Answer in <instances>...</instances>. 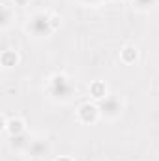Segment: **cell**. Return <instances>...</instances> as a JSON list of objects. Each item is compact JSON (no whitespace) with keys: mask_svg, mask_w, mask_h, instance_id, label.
Returning <instances> with one entry per match:
<instances>
[{"mask_svg":"<svg viewBox=\"0 0 159 161\" xmlns=\"http://www.w3.org/2000/svg\"><path fill=\"white\" fill-rule=\"evenodd\" d=\"M8 118H9V116H8L6 113H2V114H0V125H2V131H4V127H6V122H8Z\"/></svg>","mask_w":159,"mask_h":161,"instance_id":"cell-17","label":"cell"},{"mask_svg":"<svg viewBox=\"0 0 159 161\" xmlns=\"http://www.w3.org/2000/svg\"><path fill=\"white\" fill-rule=\"evenodd\" d=\"M21 64V54L17 49H4L0 53V66L2 69H13Z\"/></svg>","mask_w":159,"mask_h":161,"instance_id":"cell-8","label":"cell"},{"mask_svg":"<svg viewBox=\"0 0 159 161\" xmlns=\"http://www.w3.org/2000/svg\"><path fill=\"white\" fill-rule=\"evenodd\" d=\"M13 6H17V8H26V6H30V0H13Z\"/></svg>","mask_w":159,"mask_h":161,"instance_id":"cell-15","label":"cell"},{"mask_svg":"<svg viewBox=\"0 0 159 161\" xmlns=\"http://www.w3.org/2000/svg\"><path fill=\"white\" fill-rule=\"evenodd\" d=\"M30 158H43L47 152H49V141L47 139H32L30 142H28V146H26V150H25Z\"/></svg>","mask_w":159,"mask_h":161,"instance_id":"cell-9","label":"cell"},{"mask_svg":"<svg viewBox=\"0 0 159 161\" xmlns=\"http://www.w3.org/2000/svg\"><path fill=\"white\" fill-rule=\"evenodd\" d=\"M15 21V8L9 6V4H2V17H0V30L6 32L11 23Z\"/></svg>","mask_w":159,"mask_h":161,"instance_id":"cell-10","label":"cell"},{"mask_svg":"<svg viewBox=\"0 0 159 161\" xmlns=\"http://www.w3.org/2000/svg\"><path fill=\"white\" fill-rule=\"evenodd\" d=\"M51 28H52V32H58L62 28V17H60V13H51Z\"/></svg>","mask_w":159,"mask_h":161,"instance_id":"cell-13","label":"cell"},{"mask_svg":"<svg viewBox=\"0 0 159 161\" xmlns=\"http://www.w3.org/2000/svg\"><path fill=\"white\" fill-rule=\"evenodd\" d=\"M25 30H26L28 36H32L36 40H43V38L52 36L54 32L51 28V13L49 11H41V9L34 11L28 17L26 25H25Z\"/></svg>","mask_w":159,"mask_h":161,"instance_id":"cell-2","label":"cell"},{"mask_svg":"<svg viewBox=\"0 0 159 161\" xmlns=\"http://www.w3.org/2000/svg\"><path fill=\"white\" fill-rule=\"evenodd\" d=\"M88 96H90L96 103H99L101 99H105V97L109 96V86H107V82L101 80V79L90 80V84H88Z\"/></svg>","mask_w":159,"mask_h":161,"instance_id":"cell-6","label":"cell"},{"mask_svg":"<svg viewBox=\"0 0 159 161\" xmlns=\"http://www.w3.org/2000/svg\"><path fill=\"white\" fill-rule=\"evenodd\" d=\"M30 141H32V139H30V135H28V131H26V133H23V135L9 137V146H11L13 150H17V152H25Z\"/></svg>","mask_w":159,"mask_h":161,"instance_id":"cell-11","label":"cell"},{"mask_svg":"<svg viewBox=\"0 0 159 161\" xmlns=\"http://www.w3.org/2000/svg\"><path fill=\"white\" fill-rule=\"evenodd\" d=\"M75 118L82 125H96L99 122V118H101L99 105L96 101H82L75 109Z\"/></svg>","mask_w":159,"mask_h":161,"instance_id":"cell-4","label":"cell"},{"mask_svg":"<svg viewBox=\"0 0 159 161\" xmlns=\"http://www.w3.org/2000/svg\"><path fill=\"white\" fill-rule=\"evenodd\" d=\"M4 133L8 137H17V135L26 133V122H25V118H21V116H9L8 122H6Z\"/></svg>","mask_w":159,"mask_h":161,"instance_id":"cell-7","label":"cell"},{"mask_svg":"<svg viewBox=\"0 0 159 161\" xmlns=\"http://www.w3.org/2000/svg\"><path fill=\"white\" fill-rule=\"evenodd\" d=\"M52 161H77L73 156H56Z\"/></svg>","mask_w":159,"mask_h":161,"instance_id":"cell-16","label":"cell"},{"mask_svg":"<svg viewBox=\"0 0 159 161\" xmlns=\"http://www.w3.org/2000/svg\"><path fill=\"white\" fill-rule=\"evenodd\" d=\"M131 4H133V8L137 11L146 13V11H152L157 6V0H131Z\"/></svg>","mask_w":159,"mask_h":161,"instance_id":"cell-12","label":"cell"},{"mask_svg":"<svg viewBox=\"0 0 159 161\" xmlns=\"http://www.w3.org/2000/svg\"><path fill=\"white\" fill-rule=\"evenodd\" d=\"M139 56H140V51H139V47L137 45H133V43H125L122 49H120V62L123 64V66H133V64H137L139 62Z\"/></svg>","mask_w":159,"mask_h":161,"instance_id":"cell-5","label":"cell"},{"mask_svg":"<svg viewBox=\"0 0 159 161\" xmlns=\"http://www.w3.org/2000/svg\"><path fill=\"white\" fill-rule=\"evenodd\" d=\"M75 92H77V88H75L73 80L69 79L66 73H62V71L52 73L45 82V94L54 103H68V101H71Z\"/></svg>","mask_w":159,"mask_h":161,"instance_id":"cell-1","label":"cell"},{"mask_svg":"<svg viewBox=\"0 0 159 161\" xmlns=\"http://www.w3.org/2000/svg\"><path fill=\"white\" fill-rule=\"evenodd\" d=\"M97 105H99L101 118H105V120H116V118L122 116V113H123V101H122V97L116 96V94H109Z\"/></svg>","mask_w":159,"mask_h":161,"instance_id":"cell-3","label":"cell"},{"mask_svg":"<svg viewBox=\"0 0 159 161\" xmlns=\"http://www.w3.org/2000/svg\"><path fill=\"white\" fill-rule=\"evenodd\" d=\"M111 2H114V4H122V2H125V0H111Z\"/></svg>","mask_w":159,"mask_h":161,"instance_id":"cell-18","label":"cell"},{"mask_svg":"<svg viewBox=\"0 0 159 161\" xmlns=\"http://www.w3.org/2000/svg\"><path fill=\"white\" fill-rule=\"evenodd\" d=\"M80 4H84V6H92V8H96V6H99L103 0H79Z\"/></svg>","mask_w":159,"mask_h":161,"instance_id":"cell-14","label":"cell"}]
</instances>
